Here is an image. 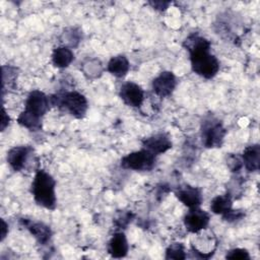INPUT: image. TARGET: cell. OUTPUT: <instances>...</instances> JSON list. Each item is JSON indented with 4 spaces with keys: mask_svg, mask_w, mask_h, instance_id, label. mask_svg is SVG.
<instances>
[{
    "mask_svg": "<svg viewBox=\"0 0 260 260\" xmlns=\"http://www.w3.org/2000/svg\"><path fill=\"white\" fill-rule=\"evenodd\" d=\"M156 161V156L148 150L141 148L133 151L121 158V167L126 170L133 171H151Z\"/></svg>",
    "mask_w": 260,
    "mask_h": 260,
    "instance_id": "cell-6",
    "label": "cell"
},
{
    "mask_svg": "<svg viewBox=\"0 0 260 260\" xmlns=\"http://www.w3.org/2000/svg\"><path fill=\"white\" fill-rule=\"evenodd\" d=\"M52 63L55 67L63 69L68 67L74 60L73 51L66 46H59L52 52Z\"/></svg>",
    "mask_w": 260,
    "mask_h": 260,
    "instance_id": "cell-18",
    "label": "cell"
},
{
    "mask_svg": "<svg viewBox=\"0 0 260 260\" xmlns=\"http://www.w3.org/2000/svg\"><path fill=\"white\" fill-rule=\"evenodd\" d=\"M51 107L49 95L35 89L28 93L24 110L17 117V123L29 131H39L42 129V120Z\"/></svg>",
    "mask_w": 260,
    "mask_h": 260,
    "instance_id": "cell-2",
    "label": "cell"
},
{
    "mask_svg": "<svg viewBox=\"0 0 260 260\" xmlns=\"http://www.w3.org/2000/svg\"><path fill=\"white\" fill-rule=\"evenodd\" d=\"M183 47L188 51L192 71L205 78H213L219 71L218 59L210 53V42L198 32L190 34L184 41Z\"/></svg>",
    "mask_w": 260,
    "mask_h": 260,
    "instance_id": "cell-1",
    "label": "cell"
},
{
    "mask_svg": "<svg viewBox=\"0 0 260 260\" xmlns=\"http://www.w3.org/2000/svg\"><path fill=\"white\" fill-rule=\"evenodd\" d=\"M51 106L67 112L75 119H82L87 113L88 103L86 98L76 90H65L49 95Z\"/></svg>",
    "mask_w": 260,
    "mask_h": 260,
    "instance_id": "cell-4",
    "label": "cell"
},
{
    "mask_svg": "<svg viewBox=\"0 0 260 260\" xmlns=\"http://www.w3.org/2000/svg\"><path fill=\"white\" fill-rule=\"evenodd\" d=\"M134 215L132 212H123L121 213L117 218H115V224L118 226V229H126V226L132 221Z\"/></svg>",
    "mask_w": 260,
    "mask_h": 260,
    "instance_id": "cell-27",
    "label": "cell"
},
{
    "mask_svg": "<svg viewBox=\"0 0 260 260\" xmlns=\"http://www.w3.org/2000/svg\"><path fill=\"white\" fill-rule=\"evenodd\" d=\"M10 123V118L8 116V114L6 113L5 108L2 109V119H1V131H4L6 129V127H8Z\"/></svg>",
    "mask_w": 260,
    "mask_h": 260,
    "instance_id": "cell-29",
    "label": "cell"
},
{
    "mask_svg": "<svg viewBox=\"0 0 260 260\" xmlns=\"http://www.w3.org/2000/svg\"><path fill=\"white\" fill-rule=\"evenodd\" d=\"M177 86L176 75L172 71H162L151 82V88L155 95L159 98L170 96Z\"/></svg>",
    "mask_w": 260,
    "mask_h": 260,
    "instance_id": "cell-11",
    "label": "cell"
},
{
    "mask_svg": "<svg viewBox=\"0 0 260 260\" xmlns=\"http://www.w3.org/2000/svg\"><path fill=\"white\" fill-rule=\"evenodd\" d=\"M176 197L188 208L200 207L203 201L202 192L199 188L190 185H184L177 189L175 192Z\"/></svg>",
    "mask_w": 260,
    "mask_h": 260,
    "instance_id": "cell-14",
    "label": "cell"
},
{
    "mask_svg": "<svg viewBox=\"0 0 260 260\" xmlns=\"http://www.w3.org/2000/svg\"><path fill=\"white\" fill-rule=\"evenodd\" d=\"M243 167L248 172H257L260 168V145L258 143L247 146L241 154Z\"/></svg>",
    "mask_w": 260,
    "mask_h": 260,
    "instance_id": "cell-16",
    "label": "cell"
},
{
    "mask_svg": "<svg viewBox=\"0 0 260 260\" xmlns=\"http://www.w3.org/2000/svg\"><path fill=\"white\" fill-rule=\"evenodd\" d=\"M31 194L35 202L49 210L57 207L56 181L51 174L45 170H38L31 183Z\"/></svg>",
    "mask_w": 260,
    "mask_h": 260,
    "instance_id": "cell-3",
    "label": "cell"
},
{
    "mask_svg": "<svg viewBox=\"0 0 260 260\" xmlns=\"http://www.w3.org/2000/svg\"><path fill=\"white\" fill-rule=\"evenodd\" d=\"M210 221V215L207 211L200 207L189 208V211L184 216V225L191 234H196L205 230Z\"/></svg>",
    "mask_w": 260,
    "mask_h": 260,
    "instance_id": "cell-8",
    "label": "cell"
},
{
    "mask_svg": "<svg viewBox=\"0 0 260 260\" xmlns=\"http://www.w3.org/2000/svg\"><path fill=\"white\" fill-rule=\"evenodd\" d=\"M119 96L126 106L139 108L144 102L145 93L139 84L133 81H127L121 85Z\"/></svg>",
    "mask_w": 260,
    "mask_h": 260,
    "instance_id": "cell-9",
    "label": "cell"
},
{
    "mask_svg": "<svg viewBox=\"0 0 260 260\" xmlns=\"http://www.w3.org/2000/svg\"><path fill=\"white\" fill-rule=\"evenodd\" d=\"M107 70L117 78L125 77L130 70V63L128 58L122 54L113 56L107 64Z\"/></svg>",
    "mask_w": 260,
    "mask_h": 260,
    "instance_id": "cell-17",
    "label": "cell"
},
{
    "mask_svg": "<svg viewBox=\"0 0 260 260\" xmlns=\"http://www.w3.org/2000/svg\"><path fill=\"white\" fill-rule=\"evenodd\" d=\"M60 40L63 43V46H66L70 49L77 47L82 40V31L79 27L76 26L67 27L62 32Z\"/></svg>",
    "mask_w": 260,
    "mask_h": 260,
    "instance_id": "cell-20",
    "label": "cell"
},
{
    "mask_svg": "<svg viewBox=\"0 0 260 260\" xmlns=\"http://www.w3.org/2000/svg\"><path fill=\"white\" fill-rule=\"evenodd\" d=\"M31 152L32 148L28 145H18L10 148L6 155L9 167L14 172L22 171L25 168Z\"/></svg>",
    "mask_w": 260,
    "mask_h": 260,
    "instance_id": "cell-13",
    "label": "cell"
},
{
    "mask_svg": "<svg viewBox=\"0 0 260 260\" xmlns=\"http://www.w3.org/2000/svg\"><path fill=\"white\" fill-rule=\"evenodd\" d=\"M20 224H22L29 234L37 240L41 245H47L52 239V230L51 228L44 223L43 221H35L28 218H20Z\"/></svg>",
    "mask_w": 260,
    "mask_h": 260,
    "instance_id": "cell-12",
    "label": "cell"
},
{
    "mask_svg": "<svg viewBox=\"0 0 260 260\" xmlns=\"http://www.w3.org/2000/svg\"><path fill=\"white\" fill-rule=\"evenodd\" d=\"M205 230L193 234L194 238L191 240L192 251L201 259L210 258L217 247L216 237L211 233L205 232Z\"/></svg>",
    "mask_w": 260,
    "mask_h": 260,
    "instance_id": "cell-7",
    "label": "cell"
},
{
    "mask_svg": "<svg viewBox=\"0 0 260 260\" xmlns=\"http://www.w3.org/2000/svg\"><path fill=\"white\" fill-rule=\"evenodd\" d=\"M8 235V224L6 223V221L2 218L1 219V242L4 241V239L6 238V236Z\"/></svg>",
    "mask_w": 260,
    "mask_h": 260,
    "instance_id": "cell-30",
    "label": "cell"
},
{
    "mask_svg": "<svg viewBox=\"0 0 260 260\" xmlns=\"http://www.w3.org/2000/svg\"><path fill=\"white\" fill-rule=\"evenodd\" d=\"M225 135L226 129L218 118L213 115H207L203 118L200 125V137L205 148L221 147Z\"/></svg>",
    "mask_w": 260,
    "mask_h": 260,
    "instance_id": "cell-5",
    "label": "cell"
},
{
    "mask_svg": "<svg viewBox=\"0 0 260 260\" xmlns=\"http://www.w3.org/2000/svg\"><path fill=\"white\" fill-rule=\"evenodd\" d=\"M141 145L142 148L148 150L156 156L171 149L173 147V142L169 133L159 132L143 138L141 141Z\"/></svg>",
    "mask_w": 260,
    "mask_h": 260,
    "instance_id": "cell-10",
    "label": "cell"
},
{
    "mask_svg": "<svg viewBox=\"0 0 260 260\" xmlns=\"http://www.w3.org/2000/svg\"><path fill=\"white\" fill-rule=\"evenodd\" d=\"M16 79H17L16 67H13L10 65L2 66V85L8 82V87H14Z\"/></svg>",
    "mask_w": 260,
    "mask_h": 260,
    "instance_id": "cell-23",
    "label": "cell"
},
{
    "mask_svg": "<svg viewBox=\"0 0 260 260\" xmlns=\"http://www.w3.org/2000/svg\"><path fill=\"white\" fill-rule=\"evenodd\" d=\"M82 71H83V74L88 79H94L102 75L104 71V67L102 62L99 59L93 58L85 61L82 64Z\"/></svg>",
    "mask_w": 260,
    "mask_h": 260,
    "instance_id": "cell-21",
    "label": "cell"
},
{
    "mask_svg": "<svg viewBox=\"0 0 260 260\" xmlns=\"http://www.w3.org/2000/svg\"><path fill=\"white\" fill-rule=\"evenodd\" d=\"M233 208V196L231 193L215 196L210 202V209L214 214L224 215Z\"/></svg>",
    "mask_w": 260,
    "mask_h": 260,
    "instance_id": "cell-19",
    "label": "cell"
},
{
    "mask_svg": "<svg viewBox=\"0 0 260 260\" xmlns=\"http://www.w3.org/2000/svg\"><path fill=\"white\" fill-rule=\"evenodd\" d=\"M107 250L113 258L125 257L129 251V245L125 234L123 232H116L110 239Z\"/></svg>",
    "mask_w": 260,
    "mask_h": 260,
    "instance_id": "cell-15",
    "label": "cell"
},
{
    "mask_svg": "<svg viewBox=\"0 0 260 260\" xmlns=\"http://www.w3.org/2000/svg\"><path fill=\"white\" fill-rule=\"evenodd\" d=\"M244 217H245V212L243 210H241V209H233V208L228 213L222 215V219L228 221V222H231V223L238 222L241 219H243Z\"/></svg>",
    "mask_w": 260,
    "mask_h": 260,
    "instance_id": "cell-26",
    "label": "cell"
},
{
    "mask_svg": "<svg viewBox=\"0 0 260 260\" xmlns=\"http://www.w3.org/2000/svg\"><path fill=\"white\" fill-rule=\"evenodd\" d=\"M148 4L156 11H159V12H162V11H166L169 6L172 4L171 1H148Z\"/></svg>",
    "mask_w": 260,
    "mask_h": 260,
    "instance_id": "cell-28",
    "label": "cell"
},
{
    "mask_svg": "<svg viewBox=\"0 0 260 260\" xmlns=\"http://www.w3.org/2000/svg\"><path fill=\"white\" fill-rule=\"evenodd\" d=\"M226 165H228V168L231 170V172L239 173L243 168V161H242L241 155L230 153L226 157Z\"/></svg>",
    "mask_w": 260,
    "mask_h": 260,
    "instance_id": "cell-25",
    "label": "cell"
},
{
    "mask_svg": "<svg viewBox=\"0 0 260 260\" xmlns=\"http://www.w3.org/2000/svg\"><path fill=\"white\" fill-rule=\"evenodd\" d=\"M166 259H185L186 258V250H185V246L182 243L176 242V243H172L168 246V248L166 249V255H165Z\"/></svg>",
    "mask_w": 260,
    "mask_h": 260,
    "instance_id": "cell-22",
    "label": "cell"
},
{
    "mask_svg": "<svg viewBox=\"0 0 260 260\" xmlns=\"http://www.w3.org/2000/svg\"><path fill=\"white\" fill-rule=\"evenodd\" d=\"M225 259L232 260H250L251 256L249 252L244 248H234L226 252Z\"/></svg>",
    "mask_w": 260,
    "mask_h": 260,
    "instance_id": "cell-24",
    "label": "cell"
}]
</instances>
